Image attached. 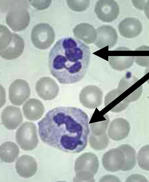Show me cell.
Here are the masks:
<instances>
[{
  "instance_id": "6da1fadb",
  "label": "cell",
  "mask_w": 149,
  "mask_h": 182,
  "mask_svg": "<svg viewBox=\"0 0 149 182\" xmlns=\"http://www.w3.org/2000/svg\"><path fill=\"white\" fill-rule=\"evenodd\" d=\"M89 118L79 108L61 107L49 111L38 123L41 140L65 152L77 153L86 147Z\"/></svg>"
},
{
  "instance_id": "7a4b0ae2",
  "label": "cell",
  "mask_w": 149,
  "mask_h": 182,
  "mask_svg": "<svg viewBox=\"0 0 149 182\" xmlns=\"http://www.w3.org/2000/svg\"><path fill=\"white\" fill-rule=\"evenodd\" d=\"M90 57L88 45L77 39L63 38L57 41L50 51L49 69L60 83H75L85 76Z\"/></svg>"
},
{
  "instance_id": "3957f363",
  "label": "cell",
  "mask_w": 149,
  "mask_h": 182,
  "mask_svg": "<svg viewBox=\"0 0 149 182\" xmlns=\"http://www.w3.org/2000/svg\"><path fill=\"white\" fill-rule=\"evenodd\" d=\"M0 54L3 58L13 60L19 57L24 48V40L19 35L11 32L5 25H0Z\"/></svg>"
},
{
  "instance_id": "277c9868",
  "label": "cell",
  "mask_w": 149,
  "mask_h": 182,
  "mask_svg": "<svg viewBox=\"0 0 149 182\" xmlns=\"http://www.w3.org/2000/svg\"><path fill=\"white\" fill-rule=\"evenodd\" d=\"M99 162L97 156L90 152L83 153L76 159L74 170V182H94V175L98 169Z\"/></svg>"
},
{
  "instance_id": "5b68a950",
  "label": "cell",
  "mask_w": 149,
  "mask_h": 182,
  "mask_svg": "<svg viewBox=\"0 0 149 182\" xmlns=\"http://www.w3.org/2000/svg\"><path fill=\"white\" fill-rule=\"evenodd\" d=\"M15 138L17 143L23 150L33 149L39 142L35 125L31 122H24L17 130Z\"/></svg>"
},
{
  "instance_id": "8992f818",
  "label": "cell",
  "mask_w": 149,
  "mask_h": 182,
  "mask_svg": "<svg viewBox=\"0 0 149 182\" xmlns=\"http://www.w3.org/2000/svg\"><path fill=\"white\" fill-rule=\"evenodd\" d=\"M31 39L33 45L41 49H45L50 47L55 39L54 31L48 24L44 23L38 24L32 28Z\"/></svg>"
},
{
  "instance_id": "52a82bcc",
  "label": "cell",
  "mask_w": 149,
  "mask_h": 182,
  "mask_svg": "<svg viewBox=\"0 0 149 182\" xmlns=\"http://www.w3.org/2000/svg\"><path fill=\"white\" fill-rule=\"evenodd\" d=\"M29 12L24 8H17L11 9L7 13L6 23L13 30L19 31L25 29L30 22Z\"/></svg>"
},
{
  "instance_id": "ba28073f",
  "label": "cell",
  "mask_w": 149,
  "mask_h": 182,
  "mask_svg": "<svg viewBox=\"0 0 149 182\" xmlns=\"http://www.w3.org/2000/svg\"><path fill=\"white\" fill-rule=\"evenodd\" d=\"M30 93L28 84L23 79L16 80L9 87V99L12 104L16 105H22L29 97Z\"/></svg>"
},
{
  "instance_id": "9c48e42d",
  "label": "cell",
  "mask_w": 149,
  "mask_h": 182,
  "mask_svg": "<svg viewBox=\"0 0 149 182\" xmlns=\"http://www.w3.org/2000/svg\"><path fill=\"white\" fill-rule=\"evenodd\" d=\"M94 12L100 20L104 22H110L117 18L119 9L114 0H99L95 4Z\"/></svg>"
},
{
  "instance_id": "30bf717a",
  "label": "cell",
  "mask_w": 149,
  "mask_h": 182,
  "mask_svg": "<svg viewBox=\"0 0 149 182\" xmlns=\"http://www.w3.org/2000/svg\"><path fill=\"white\" fill-rule=\"evenodd\" d=\"M103 93L101 89L94 85L87 86L83 89L79 95L80 102L85 107L93 109L101 105Z\"/></svg>"
},
{
  "instance_id": "8fae6325",
  "label": "cell",
  "mask_w": 149,
  "mask_h": 182,
  "mask_svg": "<svg viewBox=\"0 0 149 182\" xmlns=\"http://www.w3.org/2000/svg\"><path fill=\"white\" fill-rule=\"evenodd\" d=\"M35 89L39 96L45 100L54 99L57 96L59 88L52 78L44 76L40 78L37 82Z\"/></svg>"
},
{
  "instance_id": "7c38bea8",
  "label": "cell",
  "mask_w": 149,
  "mask_h": 182,
  "mask_svg": "<svg viewBox=\"0 0 149 182\" xmlns=\"http://www.w3.org/2000/svg\"><path fill=\"white\" fill-rule=\"evenodd\" d=\"M103 166L106 170L115 172L122 169L124 163L122 151L118 146L105 153L102 159Z\"/></svg>"
},
{
  "instance_id": "4fadbf2b",
  "label": "cell",
  "mask_w": 149,
  "mask_h": 182,
  "mask_svg": "<svg viewBox=\"0 0 149 182\" xmlns=\"http://www.w3.org/2000/svg\"><path fill=\"white\" fill-rule=\"evenodd\" d=\"M96 30L97 36L94 43L97 47L101 49L108 46L110 48L115 45L118 36L116 30L112 27L103 25Z\"/></svg>"
},
{
  "instance_id": "5bb4252c",
  "label": "cell",
  "mask_w": 149,
  "mask_h": 182,
  "mask_svg": "<svg viewBox=\"0 0 149 182\" xmlns=\"http://www.w3.org/2000/svg\"><path fill=\"white\" fill-rule=\"evenodd\" d=\"M1 119L3 124L6 128L14 130L22 122L23 117L20 108L9 105L6 107L3 110Z\"/></svg>"
},
{
  "instance_id": "9a60e30c",
  "label": "cell",
  "mask_w": 149,
  "mask_h": 182,
  "mask_svg": "<svg viewBox=\"0 0 149 182\" xmlns=\"http://www.w3.org/2000/svg\"><path fill=\"white\" fill-rule=\"evenodd\" d=\"M15 168L20 176L25 178H29L36 173L37 164L33 157L24 155L17 159L15 164Z\"/></svg>"
},
{
  "instance_id": "2e32d148",
  "label": "cell",
  "mask_w": 149,
  "mask_h": 182,
  "mask_svg": "<svg viewBox=\"0 0 149 182\" xmlns=\"http://www.w3.org/2000/svg\"><path fill=\"white\" fill-rule=\"evenodd\" d=\"M130 129L129 122L122 118L115 119L111 122L108 131L109 136L115 141L123 140L127 137Z\"/></svg>"
},
{
  "instance_id": "e0dca14e",
  "label": "cell",
  "mask_w": 149,
  "mask_h": 182,
  "mask_svg": "<svg viewBox=\"0 0 149 182\" xmlns=\"http://www.w3.org/2000/svg\"><path fill=\"white\" fill-rule=\"evenodd\" d=\"M120 34L127 38H132L137 36L142 29L141 23L137 18H128L122 20L118 25Z\"/></svg>"
},
{
  "instance_id": "ac0fdd59",
  "label": "cell",
  "mask_w": 149,
  "mask_h": 182,
  "mask_svg": "<svg viewBox=\"0 0 149 182\" xmlns=\"http://www.w3.org/2000/svg\"><path fill=\"white\" fill-rule=\"evenodd\" d=\"M22 110L24 116L27 119L36 120L42 117L44 111V108L40 100L31 98L28 100L23 105Z\"/></svg>"
},
{
  "instance_id": "d6986e66",
  "label": "cell",
  "mask_w": 149,
  "mask_h": 182,
  "mask_svg": "<svg viewBox=\"0 0 149 182\" xmlns=\"http://www.w3.org/2000/svg\"><path fill=\"white\" fill-rule=\"evenodd\" d=\"M74 36L86 43L94 42L97 36L96 30L92 25L82 23L77 25L73 29Z\"/></svg>"
},
{
  "instance_id": "ffe728a7",
  "label": "cell",
  "mask_w": 149,
  "mask_h": 182,
  "mask_svg": "<svg viewBox=\"0 0 149 182\" xmlns=\"http://www.w3.org/2000/svg\"><path fill=\"white\" fill-rule=\"evenodd\" d=\"M19 153V148L13 142H5L0 146V158L4 162L8 163L14 162L17 158Z\"/></svg>"
},
{
  "instance_id": "44dd1931",
  "label": "cell",
  "mask_w": 149,
  "mask_h": 182,
  "mask_svg": "<svg viewBox=\"0 0 149 182\" xmlns=\"http://www.w3.org/2000/svg\"><path fill=\"white\" fill-rule=\"evenodd\" d=\"M119 146L122 151L124 158V164L121 170L127 171L132 169L136 163L135 149L128 144L121 145Z\"/></svg>"
},
{
  "instance_id": "7402d4cb",
  "label": "cell",
  "mask_w": 149,
  "mask_h": 182,
  "mask_svg": "<svg viewBox=\"0 0 149 182\" xmlns=\"http://www.w3.org/2000/svg\"><path fill=\"white\" fill-rule=\"evenodd\" d=\"M90 146L94 149L101 150L107 146L109 139L106 133L100 135H96L90 133L89 137Z\"/></svg>"
},
{
  "instance_id": "603a6c76",
  "label": "cell",
  "mask_w": 149,
  "mask_h": 182,
  "mask_svg": "<svg viewBox=\"0 0 149 182\" xmlns=\"http://www.w3.org/2000/svg\"><path fill=\"white\" fill-rule=\"evenodd\" d=\"M109 121L108 116L105 115L102 120L90 124L91 133L96 135H101L105 133Z\"/></svg>"
},
{
  "instance_id": "cb8c5ba5",
  "label": "cell",
  "mask_w": 149,
  "mask_h": 182,
  "mask_svg": "<svg viewBox=\"0 0 149 182\" xmlns=\"http://www.w3.org/2000/svg\"><path fill=\"white\" fill-rule=\"evenodd\" d=\"M149 145H146L141 148L137 155L139 166L142 169L147 171L149 169Z\"/></svg>"
},
{
  "instance_id": "d4e9b609",
  "label": "cell",
  "mask_w": 149,
  "mask_h": 182,
  "mask_svg": "<svg viewBox=\"0 0 149 182\" xmlns=\"http://www.w3.org/2000/svg\"><path fill=\"white\" fill-rule=\"evenodd\" d=\"M66 2L70 9L75 11L80 12L83 11L88 8L90 1L67 0Z\"/></svg>"
},
{
  "instance_id": "484cf974",
  "label": "cell",
  "mask_w": 149,
  "mask_h": 182,
  "mask_svg": "<svg viewBox=\"0 0 149 182\" xmlns=\"http://www.w3.org/2000/svg\"><path fill=\"white\" fill-rule=\"evenodd\" d=\"M126 182H148L146 178L141 175L132 174L127 179Z\"/></svg>"
},
{
  "instance_id": "4316f807",
  "label": "cell",
  "mask_w": 149,
  "mask_h": 182,
  "mask_svg": "<svg viewBox=\"0 0 149 182\" xmlns=\"http://www.w3.org/2000/svg\"><path fill=\"white\" fill-rule=\"evenodd\" d=\"M100 182H107L112 180L113 182H120V179L117 177L113 175H107L105 176L100 180Z\"/></svg>"
}]
</instances>
